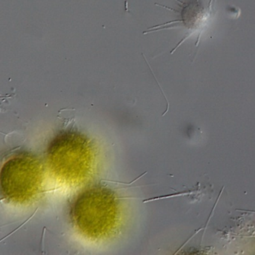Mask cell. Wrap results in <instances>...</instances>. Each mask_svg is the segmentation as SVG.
<instances>
[{"instance_id": "4", "label": "cell", "mask_w": 255, "mask_h": 255, "mask_svg": "<svg viewBox=\"0 0 255 255\" xmlns=\"http://www.w3.org/2000/svg\"><path fill=\"white\" fill-rule=\"evenodd\" d=\"M175 1H177V2L178 3L180 7L179 10H175V9L167 7L166 5L157 4V3H155V5L164 7V8L175 12V13H179V19H175L170 22H166L165 23L160 24V25H154V26L150 27L143 32V34H148V33H150V31L156 29V28L169 26L173 24L182 25V27L186 29V34L184 35V38L180 40L177 46L172 49L170 52L171 54L173 53L176 50L177 48L179 47L187 39L190 38L192 35H194L195 34H198L197 40L195 45L196 47H198L202 33L208 26L210 20L212 17L213 7H214V2H215L216 0H209L206 6L200 0H191L189 2H184L181 0H175Z\"/></svg>"}, {"instance_id": "3", "label": "cell", "mask_w": 255, "mask_h": 255, "mask_svg": "<svg viewBox=\"0 0 255 255\" xmlns=\"http://www.w3.org/2000/svg\"><path fill=\"white\" fill-rule=\"evenodd\" d=\"M40 161L29 154L7 160L0 172V186L6 197L16 202H28L39 193L42 183Z\"/></svg>"}, {"instance_id": "2", "label": "cell", "mask_w": 255, "mask_h": 255, "mask_svg": "<svg viewBox=\"0 0 255 255\" xmlns=\"http://www.w3.org/2000/svg\"><path fill=\"white\" fill-rule=\"evenodd\" d=\"M48 162L60 180L73 185L86 181L94 168V148L86 137L75 132L59 135L49 145Z\"/></svg>"}, {"instance_id": "1", "label": "cell", "mask_w": 255, "mask_h": 255, "mask_svg": "<svg viewBox=\"0 0 255 255\" xmlns=\"http://www.w3.org/2000/svg\"><path fill=\"white\" fill-rule=\"evenodd\" d=\"M119 204L109 189L94 187L82 193L73 204L71 217L81 233L91 239L109 236L119 220Z\"/></svg>"}]
</instances>
